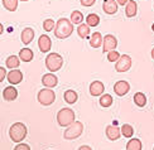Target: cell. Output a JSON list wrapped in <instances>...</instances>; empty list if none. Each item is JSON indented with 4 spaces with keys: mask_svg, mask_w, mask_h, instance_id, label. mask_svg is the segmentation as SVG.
<instances>
[{
    "mask_svg": "<svg viewBox=\"0 0 154 150\" xmlns=\"http://www.w3.org/2000/svg\"><path fill=\"white\" fill-rule=\"evenodd\" d=\"M153 150H154V149H153Z\"/></svg>",
    "mask_w": 154,
    "mask_h": 150,
    "instance_id": "41",
    "label": "cell"
},
{
    "mask_svg": "<svg viewBox=\"0 0 154 150\" xmlns=\"http://www.w3.org/2000/svg\"><path fill=\"white\" fill-rule=\"evenodd\" d=\"M77 34L82 39H87L90 35V25L87 24H80L77 28Z\"/></svg>",
    "mask_w": 154,
    "mask_h": 150,
    "instance_id": "23",
    "label": "cell"
},
{
    "mask_svg": "<svg viewBox=\"0 0 154 150\" xmlns=\"http://www.w3.org/2000/svg\"><path fill=\"white\" fill-rule=\"evenodd\" d=\"M150 54H152V58H153V60H154V48L152 49V53H150Z\"/></svg>",
    "mask_w": 154,
    "mask_h": 150,
    "instance_id": "38",
    "label": "cell"
},
{
    "mask_svg": "<svg viewBox=\"0 0 154 150\" xmlns=\"http://www.w3.org/2000/svg\"><path fill=\"white\" fill-rule=\"evenodd\" d=\"M152 30H153V32H154V23H153V24H152Z\"/></svg>",
    "mask_w": 154,
    "mask_h": 150,
    "instance_id": "39",
    "label": "cell"
},
{
    "mask_svg": "<svg viewBox=\"0 0 154 150\" xmlns=\"http://www.w3.org/2000/svg\"><path fill=\"white\" fill-rule=\"evenodd\" d=\"M73 24H81L83 20V14L79 10H75L71 13V19H69Z\"/></svg>",
    "mask_w": 154,
    "mask_h": 150,
    "instance_id": "30",
    "label": "cell"
},
{
    "mask_svg": "<svg viewBox=\"0 0 154 150\" xmlns=\"http://www.w3.org/2000/svg\"><path fill=\"white\" fill-rule=\"evenodd\" d=\"M19 0H3V6L9 11H15Z\"/></svg>",
    "mask_w": 154,
    "mask_h": 150,
    "instance_id": "28",
    "label": "cell"
},
{
    "mask_svg": "<svg viewBox=\"0 0 154 150\" xmlns=\"http://www.w3.org/2000/svg\"><path fill=\"white\" fill-rule=\"evenodd\" d=\"M38 47L42 53H47L52 48V41L47 34H43L39 37V41H38Z\"/></svg>",
    "mask_w": 154,
    "mask_h": 150,
    "instance_id": "11",
    "label": "cell"
},
{
    "mask_svg": "<svg viewBox=\"0 0 154 150\" xmlns=\"http://www.w3.org/2000/svg\"><path fill=\"white\" fill-rule=\"evenodd\" d=\"M54 28H56V23L53 19H46V20L43 22V29L46 32H52V30H54Z\"/></svg>",
    "mask_w": 154,
    "mask_h": 150,
    "instance_id": "31",
    "label": "cell"
},
{
    "mask_svg": "<svg viewBox=\"0 0 154 150\" xmlns=\"http://www.w3.org/2000/svg\"><path fill=\"white\" fill-rule=\"evenodd\" d=\"M22 2H29V0H22Z\"/></svg>",
    "mask_w": 154,
    "mask_h": 150,
    "instance_id": "40",
    "label": "cell"
},
{
    "mask_svg": "<svg viewBox=\"0 0 154 150\" xmlns=\"http://www.w3.org/2000/svg\"><path fill=\"white\" fill-rule=\"evenodd\" d=\"M112 96L111 95H109V93H105V95H102L101 97H100V105L102 106V107H110L111 105H112Z\"/></svg>",
    "mask_w": 154,
    "mask_h": 150,
    "instance_id": "27",
    "label": "cell"
},
{
    "mask_svg": "<svg viewBox=\"0 0 154 150\" xmlns=\"http://www.w3.org/2000/svg\"><path fill=\"white\" fill-rule=\"evenodd\" d=\"M138 13V4L134 0H129L125 5V14L128 18H134Z\"/></svg>",
    "mask_w": 154,
    "mask_h": 150,
    "instance_id": "17",
    "label": "cell"
},
{
    "mask_svg": "<svg viewBox=\"0 0 154 150\" xmlns=\"http://www.w3.org/2000/svg\"><path fill=\"white\" fill-rule=\"evenodd\" d=\"M83 133V124L81 121H75L69 126H67L66 131L63 133V138L66 140H75L80 138Z\"/></svg>",
    "mask_w": 154,
    "mask_h": 150,
    "instance_id": "4",
    "label": "cell"
},
{
    "mask_svg": "<svg viewBox=\"0 0 154 150\" xmlns=\"http://www.w3.org/2000/svg\"><path fill=\"white\" fill-rule=\"evenodd\" d=\"M37 99L38 101H39L41 105L43 106H49V105H52V103L54 102L56 100V93H54V91L52 88H42L39 92H38V96H37Z\"/></svg>",
    "mask_w": 154,
    "mask_h": 150,
    "instance_id": "6",
    "label": "cell"
},
{
    "mask_svg": "<svg viewBox=\"0 0 154 150\" xmlns=\"http://www.w3.org/2000/svg\"><path fill=\"white\" fill-rule=\"evenodd\" d=\"M57 121H58V125L65 127V126H69L71 124L75 122V112L73 110L68 109V107H63L61 109L58 114H57Z\"/></svg>",
    "mask_w": 154,
    "mask_h": 150,
    "instance_id": "3",
    "label": "cell"
},
{
    "mask_svg": "<svg viewBox=\"0 0 154 150\" xmlns=\"http://www.w3.org/2000/svg\"><path fill=\"white\" fill-rule=\"evenodd\" d=\"M116 45H118V39L115 38L112 34H106L104 37V45H102V51L104 52L115 51Z\"/></svg>",
    "mask_w": 154,
    "mask_h": 150,
    "instance_id": "8",
    "label": "cell"
},
{
    "mask_svg": "<svg viewBox=\"0 0 154 150\" xmlns=\"http://www.w3.org/2000/svg\"><path fill=\"white\" fill-rule=\"evenodd\" d=\"M80 3L82 6H86V8H90V6H92L95 3H96V0H80Z\"/></svg>",
    "mask_w": 154,
    "mask_h": 150,
    "instance_id": "33",
    "label": "cell"
},
{
    "mask_svg": "<svg viewBox=\"0 0 154 150\" xmlns=\"http://www.w3.org/2000/svg\"><path fill=\"white\" fill-rule=\"evenodd\" d=\"M86 24L90 27H97L100 24V17L97 14H88L86 17Z\"/></svg>",
    "mask_w": 154,
    "mask_h": 150,
    "instance_id": "26",
    "label": "cell"
},
{
    "mask_svg": "<svg viewBox=\"0 0 154 150\" xmlns=\"http://www.w3.org/2000/svg\"><path fill=\"white\" fill-rule=\"evenodd\" d=\"M134 102H135V105L139 106V107H144L146 105V97L143 92H137L134 95Z\"/></svg>",
    "mask_w": 154,
    "mask_h": 150,
    "instance_id": "25",
    "label": "cell"
},
{
    "mask_svg": "<svg viewBox=\"0 0 154 150\" xmlns=\"http://www.w3.org/2000/svg\"><path fill=\"white\" fill-rule=\"evenodd\" d=\"M121 56L119 54L118 51H110L107 52V61L109 62H118Z\"/></svg>",
    "mask_w": 154,
    "mask_h": 150,
    "instance_id": "32",
    "label": "cell"
},
{
    "mask_svg": "<svg viewBox=\"0 0 154 150\" xmlns=\"http://www.w3.org/2000/svg\"><path fill=\"white\" fill-rule=\"evenodd\" d=\"M14 150H30V146L28 144H24V142H19L14 148Z\"/></svg>",
    "mask_w": 154,
    "mask_h": 150,
    "instance_id": "34",
    "label": "cell"
},
{
    "mask_svg": "<svg viewBox=\"0 0 154 150\" xmlns=\"http://www.w3.org/2000/svg\"><path fill=\"white\" fill-rule=\"evenodd\" d=\"M63 66V58L58 53H49L46 58V67L48 71L54 73L56 71H60Z\"/></svg>",
    "mask_w": 154,
    "mask_h": 150,
    "instance_id": "5",
    "label": "cell"
},
{
    "mask_svg": "<svg viewBox=\"0 0 154 150\" xmlns=\"http://www.w3.org/2000/svg\"><path fill=\"white\" fill-rule=\"evenodd\" d=\"M8 76L6 75V71H5V68H3V67H0V82H3L4 81V78Z\"/></svg>",
    "mask_w": 154,
    "mask_h": 150,
    "instance_id": "35",
    "label": "cell"
},
{
    "mask_svg": "<svg viewBox=\"0 0 154 150\" xmlns=\"http://www.w3.org/2000/svg\"><path fill=\"white\" fill-rule=\"evenodd\" d=\"M63 97H65V101L67 103H69V105H73V103H76L77 100H79V95H77V92L73 90H67L65 95H63Z\"/></svg>",
    "mask_w": 154,
    "mask_h": 150,
    "instance_id": "21",
    "label": "cell"
},
{
    "mask_svg": "<svg viewBox=\"0 0 154 150\" xmlns=\"http://www.w3.org/2000/svg\"><path fill=\"white\" fill-rule=\"evenodd\" d=\"M130 67H131V58L128 54H123L119 58L116 64H115V69L118 72H128Z\"/></svg>",
    "mask_w": 154,
    "mask_h": 150,
    "instance_id": "7",
    "label": "cell"
},
{
    "mask_svg": "<svg viewBox=\"0 0 154 150\" xmlns=\"http://www.w3.org/2000/svg\"><path fill=\"white\" fill-rule=\"evenodd\" d=\"M6 67L9 69H17L19 67V64H20V58L17 57V56H9L6 58Z\"/></svg>",
    "mask_w": 154,
    "mask_h": 150,
    "instance_id": "22",
    "label": "cell"
},
{
    "mask_svg": "<svg viewBox=\"0 0 154 150\" xmlns=\"http://www.w3.org/2000/svg\"><path fill=\"white\" fill-rule=\"evenodd\" d=\"M143 145L139 139H130L126 144V150H142Z\"/></svg>",
    "mask_w": 154,
    "mask_h": 150,
    "instance_id": "24",
    "label": "cell"
},
{
    "mask_svg": "<svg viewBox=\"0 0 154 150\" xmlns=\"http://www.w3.org/2000/svg\"><path fill=\"white\" fill-rule=\"evenodd\" d=\"M121 134L124 135V138H131V136L134 135V129L131 125H129V124H124L123 126H121Z\"/></svg>",
    "mask_w": 154,
    "mask_h": 150,
    "instance_id": "29",
    "label": "cell"
},
{
    "mask_svg": "<svg viewBox=\"0 0 154 150\" xmlns=\"http://www.w3.org/2000/svg\"><path fill=\"white\" fill-rule=\"evenodd\" d=\"M73 33V23L66 18H61L56 23L54 35L58 39H66Z\"/></svg>",
    "mask_w": 154,
    "mask_h": 150,
    "instance_id": "1",
    "label": "cell"
},
{
    "mask_svg": "<svg viewBox=\"0 0 154 150\" xmlns=\"http://www.w3.org/2000/svg\"><path fill=\"white\" fill-rule=\"evenodd\" d=\"M28 130L27 126L23 122H15L13 124L9 129V136L14 142H22L25 138H27Z\"/></svg>",
    "mask_w": 154,
    "mask_h": 150,
    "instance_id": "2",
    "label": "cell"
},
{
    "mask_svg": "<svg viewBox=\"0 0 154 150\" xmlns=\"http://www.w3.org/2000/svg\"><path fill=\"white\" fill-rule=\"evenodd\" d=\"M130 91V84L126 81H118L114 84V92L118 96H125Z\"/></svg>",
    "mask_w": 154,
    "mask_h": 150,
    "instance_id": "9",
    "label": "cell"
},
{
    "mask_svg": "<svg viewBox=\"0 0 154 150\" xmlns=\"http://www.w3.org/2000/svg\"><path fill=\"white\" fill-rule=\"evenodd\" d=\"M116 2H118V4H119V5L124 6V5H126V4H128V2H129V0H116Z\"/></svg>",
    "mask_w": 154,
    "mask_h": 150,
    "instance_id": "36",
    "label": "cell"
},
{
    "mask_svg": "<svg viewBox=\"0 0 154 150\" xmlns=\"http://www.w3.org/2000/svg\"><path fill=\"white\" fill-rule=\"evenodd\" d=\"M79 150H92V149L90 148L88 145H82V146H80V148H79Z\"/></svg>",
    "mask_w": 154,
    "mask_h": 150,
    "instance_id": "37",
    "label": "cell"
},
{
    "mask_svg": "<svg viewBox=\"0 0 154 150\" xmlns=\"http://www.w3.org/2000/svg\"><path fill=\"white\" fill-rule=\"evenodd\" d=\"M104 90H105V86H104V83H102L101 81H94L91 84H90V93H91L92 96L102 95Z\"/></svg>",
    "mask_w": 154,
    "mask_h": 150,
    "instance_id": "16",
    "label": "cell"
},
{
    "mask_svg": "<svg viewBox=\"0 0 154 150\" xmlns=\"http://www.w3.org/2000/svg\"><path fill=\"white\" fill-rule=\"evenodd\" d=\"M33 51L29 49V48H23L19 51V58H20V61L23 62H30L32 60H33Z\"/></svg>",
    "mask_w": 154,
    "mask_h": 150,
    "instance_id": "20",
    "label": "cell"
},
{
    "mask_svg": "<svg viewBox=\"0 0 154 150\" xmlns=\"http://www.w3.org/2000/svg\"><path fill=\"white\" fill-rule=\"evenodd\" d=\"M18 97V90L13 86H8L5 87L3 91V99L5 101H14Z\"/></svg>",
    "mask_w": 154,
    "mask_h": 150,
    "instance_id": "15",
    "label": "cell"
},
{
    "mask_svg": "<svg viewBox=\"0 0 154 150\" xmlns=\"http://www.w3.org/2000/svg\"><path fill=\"white\" fill-rule=\"evenodd\" d=\"M118 2L116 0H104V4H102V9L106 14L109 15H114L118 13Z\"/></svg>",
    "mask_w": 154,
    "mask_h": 150,
    "instance_id": "12",
    "label": "cell"
},
{
    "mask_svg": "<svg viewBox=\"0 0 154 150\" xmlns=\"http://www.w3.org/2000/svg\"><path fill=\"white\" fill-rule=\"evenodd\" d=\"M6 78H8V81L11 84H18V83H20L23 81V72L22 71H19L18 68L17 69H11V71H9Z\"/></svg>",
    "mask_w": 154,
    "mask_h": 150,
    "instance_id": "13",
    "label": "cell"
},
{
    "mask_svg": "<svg viewBox=\"0 0 154 150\" xmlns=\"http://www.w3.org/2000/svg\"><path fill=\"white\" fill-rule=\"evenodd\" d=\"M42 83H43L44 87L53 88V87H56L57 84H58V78H57V76L54 73L49 72V73H46L42 77Z\"/></svg>",
    "mask_w": 154,
    "mask_h": 150,
    "instance_id": "10",
    "label": "cell"
},
{
    "mask_svg": "<svg viewBox=\"0 0 154 150\" xmlns=\"http://www.w3.org/2000/svg\"><path fill=\"white\" fill-rule=\"evenodd\" d=\"M20 38H22V42L24 44H29L34 38V30L32 28H24L22 32Z\"/></svg>",
    "mask_w": 154,
    "mask_h": 150,
    "instance_id": "19",
    "label": "cell"
},
{
    "mask_svg": "<svg viewBox=\"0 0 154 150\" xmlns=\"http://www.w3.org/2000/svg\"><path fill=\"white\" fill-rule=\"evenodd\" d=\"M120 135H121V130L116 125H109L106 127V136L109 140H111V141L118 140L120 138Z\"/></svg>",
    "mask_w": 154,
    "mask_h": 150,
    "instance_id": "14",
    "label": "cell"
},
{
    "mask_svg": "<svg viewBox=\"0 0 154 150\" xmlns=\"http://www.w3.org/2000/svg\"><path fill=\"white\" fill-rule=\"evenodd\" d=\"M102 43H104V38H102L101 33L95 32V33L91 35V38H90V45H91L92 48H99L102 45Z\"/></svg>",
    "mask_w": 154,
    "mask_h": 150,
    "instance_id": "18",
    "label": "cell"
}]
</instances>
